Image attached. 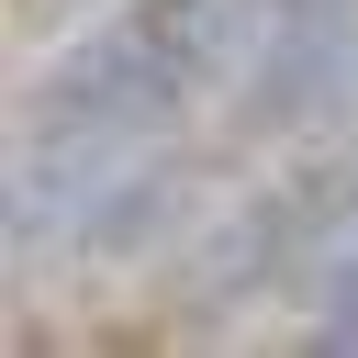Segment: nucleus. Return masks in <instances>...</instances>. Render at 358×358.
I'll return each instance as SVG.
<instances>
[{"mask_svg": "<svg viewBox=\"0 0 358 358\" xmlns=\"http://www.w3.org/2000/svg\"><path fill=\"white\" fill-rule=\"evenodd\" d=\"M302 201L291 179H235L213 201V224L179 246V336H235L246 313L302 291Z\"/></svg>", "mask_w": 358, "mask_h": 358, "instance_id": "obj_1", "label": "nucleus"}, {"mask_svg": "<svg viewBox=\"0 0 358 358\" xmlns=\"http://www.w3.org/2000/svg\"><path fill=\"white\" fill-rule=\"evenodd\" d=\"M224 190H235V168H224L201 134H157V145H134V157L90 190L67 268H168V257L213 224Z\"/></svg>", "mask_w": 358, "mask_h": 358, "instance_id": "obj_2", "label": "nucleus"}, {"mask_svg": "<svg viewBox=\"0 0 358 358\" xmlns=\"http://www.w3.org/2000/svg\"><path fill=\"white\" fill-rule=\"evenodd\" d=\"M134 11V34L190 78V101L224 123V101L246 90V67H257V45H268V0H123Z\"/></svg>", "mask_w": 358, "mask_h": 358, "instance_id": "obj_3", "label": "nucleus"}, {"mask_svg": "<svg viewBox=\"0 0 358 358\" xmlns=\"http://www.w3.org/2000/svg\"><path fill=\"white\" fill-rule=\"evenodd\" d=\"M291 313H302V347H313V358H358V190L302 235V291H291Z\"/></svg>", "mask_w": 358, "mask_h": 358, "instance_id": "obj_4", "label": "nucleus"}]
</instances>
